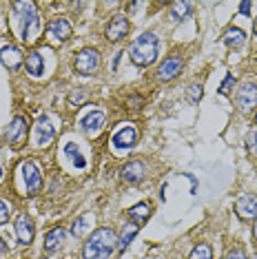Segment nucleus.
Here are the masks:
<instances>
[{
    "label": "nucleus",
    "instance_id": "1",
    "mask_svg": "<svg viewBox=\"0 0 257 259\" xmlns=\"http://www.w3.org/2000/svg\"><path fill=\"white\" fill-rule=\"evenodd\" d=\"M118 237L111 228H98L87 237L82 246V259H109L115 252Z\"/></svg>",
    "mask_w": 257,
    "mask_h": 259
},
{
    "label": "nucleus",
    "instance_id": "2",
    "mask_svg": "<svg viewBox=\"0 0 257 259\" xmlns=\"http://www.w3.org/2000/svg\"><path fill=\"white\" fill-rule=\"evenodd\" d=\"M157 51H160V40L153 31H147L142 36H138L128 47V56H131V62L136 67H149V64L155 62Z\"/></svg>",
    "mask_w": 257,
    "mask_h": 259
},
{
    "label": "nucleus",
    "instance_id": "3",
    "mask_svg": "<svg viewBox=\"0 0 257 259\" xmlns=\"http://www.w3.org/2000/svg\"><path fill=\"white\" fill-rule=\"evenodd\" d=\"M73 67H75V71L82 73V75L96 73L98 67H100V51L91 49V47L78 51V54H75V60H73Z\"/></svg>",
    "mask_w": 257,
    "mask_h": 259
},
{
    "label": "nucleus",
    "instance_id": "4",
    "mask_svg": "<svg viewBox=\"0 0 257 259\" xmlns=\"http://www.w3.org/2000/svg\"><path fill=\"white\" fill-rule=\"evenodd\" d=\"M20 175L27 184V193L29 195H38L40 188H42V173L33 162H22L20 164Z\"/></svg>",
    "mask_w": 257,
    "mask_h": 259
},
{
    "label": "nucleus",
    "instance_id": "5",
    "mask_svg": "<svg viewBox=\"0 0 257 259\" xmlns=\"http://www.w3.org/2000/svg\"><path fill=\"white\" fill-rule=\"evenodd\" d=\"M235 100H237V107L242 113H250V111L257 107V84H253V82L242 84L235 93Z\"/></svg>",
    "mask_w": 257,
    "mask_h": 259
},
{
    "label": "nucleus",
    "instance_id": "6",
    "mask_svg": "<svg viewBox=\"0 0 257 259\" xmlns=\"http://www.w3.org/2000/svg\"><path fill=\"white\" fill-rule=\"evenodd\" d=\"M71 33H73V29H71V25H69V20H64V18H58L54 22H49V27H47V38H49L51 45L67 42V40L71 38Z\"/></svg>",
    "mask_w": 257,
    "mask_h": 259
},
{
    "label": "nucleus",
    "instance_id": "7",
    "mask_svg": "<svg viewBox=\"0 0 257 259\" xmlns=\"http://www.w3.org/2000/svg\"><path fill=\"white\" fill-rule=\"evenodd\" d=\"M27 131H29L27 120L22 115H16L14 120L9 122L5 135H7V140H9L11 146H20V144H25V140H27Z\"/></svg>",
    "mask_w": 257,
    "mask_h": 259
},
{
    "label": "nucleus",
    "instance_id": "8",
    "mask_svg": "<svg viewBox=\"0 0 257 259\" xmlns=\"http://www.w3.org/2000/svg\"><path fill=\"white\" fill-rule=\"evenodd\" d=\"M33 228H36V226H33L31 215L20 213L18 217H16V237H18V244L20 246H29L33 241V235H36Z\"/></svg>",
    "mask_w": 257,
    "mask_h": 259
},
{
    "label": "nucleus",
    "instance_id": "9",
    "mask_svg": "<svg viewBox=\"0 0 257 259\" xmlns=\"http://www.w3.org/2000/svg\"><path fill=\"white\" fill-rule=\"evenodd\" d=\"M54 135H56V128H54V124H51L49 115H40L38 122H36V128H33L36 144L38 146H47L51 140H54Z\"/></svg>",
    "mask_w": 257,
    "mask_h": 259
},
{
    "label": "nucleus",
    "instance_id": "10",
    "mask_svg": "<svg viewBox=\"0 0 257 259\" xmlns=\"http://www.w3.org/2000/svg\"><path fill=\"white\" fill-rule=\"evenodd\" d=\"M184 67V58L182 56H168L164 62L160 64V69H157V78L160 80H173L175 75H180V71H182Z\"/></svg>",
    "mask_w": 257,
    "mask_h": 259
},
{
    "label": "nucleus",
    "instance_id": "11",
    "mask_svg": "<svg viewBox=\"0 0 257 259\" xmlns=\"http://www.w3.org/2000/svg\"><path fill=\"white\" fill-rule=\"evenodd\" d=\"M128 29H131V22H128L126 16H115L107 25V31L104 33H107V40H111V42H120L128 33Z\"/></svg>",
    "mask_w": 257,
    "mask_h": 259
},
{
    "label": "nucleus",
    "instance_id": "12",
    "mask_svg": "<svg viewBox=\"0 0 257 259\" xmlns=\"http://www.w3.org/2000/svg\"><path fill=\"white\" fill-rule=\"evenodd\" d=\"M0 62H3L7 69H11V71H16V69L22 67L25 58H22V51L18 49V47L5 45V47H0Z\"/></svg>",
    "mask_w": 257,
    "mask_h": 259
},
{
    "label": "nucleus",
    "instance_id": "13",
    "mask_svg": "<svg viewBox=\"0 0 257 259\" xmlns=\"http://www.w3.org/2000/svg\"><path fill=\"white\" fill-rule=\"evenodd\" d=\"M235 210L242 220H253L257 217V193H246L237 199Z\"/></svg>",
    "mask_w": 257,
    "mask_h": 259
},
{
    "label": "nucleus",
    "instance_id": "14",
    "mask_svg": "<svg viewBox=\"0 0 257 259\" xmlns=\"http://www.w3.org/2000/svg\"><path fill=\"white\" fill-rule=\"evenodd\" d=\"M104 122H107L104 111L93 109V111H89V113L82 117V120H80V128H82L84 133H98L104 126Z\"/></svg>",
    "mask_w": 257,
    "mask_h": 259
},
{
    "label": "nucleus",
    "instance_id": "15",
    "mask_svg": "<svg viewBox=\"0 0 257 259\" xmlns=\"http://www.w3.org/2000/svg\"><path fill=\"white\" fill-rule=\"evenodd\" d=\"M64 237H67L64 228H60V226L51 228V231L45 235V252H47V255H51V252L60 250L62 244H64Z\"/></svg>",
    "mask_w": 257,
    "mask_h": 259
},
{
    "label": "nucleus",
    "instance_id": "16",
    "mask_svg": "<svg viewBox=\"0 0 257 259\" xmlns=\"http://www.w3.org/2000/svg\"><path fill=\"white\" fill-rule=\"evenodd\" d=\"M25 71L31 75V78H40L45 73V60L40 56V51H29L25 56Z\"/></svg>",
    "mask_w": 257,
    "mask_h": 259
},
{
    "label": "nucleus",
    "instance_id": "17",
    "mask_svg": "<svg viewBox=\"0 0 257 259\" xmlns=\"http://www.w3.org/2000/svg\"><path fill=\"white\" fill-rule=\"evenodd\" d=\"M138 140V131L133 126H124L113 135V146L115 149H131Z\"/></svg>",
    "mask_w": 257,
    "mask_h": 259
},
{
    "label": "nucleus",
    "instance_id": "18",
    "mask_svg": "<svg viewBox=\"0 0 257 259\" xmlns=\"http://www.w3.org/2000/svg\"><path fill=\"white\" fill-rule=\"evenodd\" d=\"M20 36L25 42H36V38L40 36V16H36V18H31V20H27V22H22L20 25Z\"/></svg>",
    "mask_w": 257,
    "mask_h": 259
},
{
    "label": "nucleus",
    "instance_id": "19",
    "mask_svg": "<svg viewBox=\"0 0 257 259\" xmlns=\"http://www.w3.org/2000/svg\"><path fill=\"white\" fill-rule=\"evenodd\" d=\"M144 175V164L142 162H128L124 168H122V180L128 182V184H136V182L142 180Z\"/></svg>",
    "mask_w": 257,
    "mask_h": 259
},
{
    "label": "nucleus",
    "instance_id": "20",
    "mask_svg": "<svg viewBox=\"0 0 257 259\" xmlns=\"http://www.w3.org/2000/svg\"><path fill=\"white\" fill-rule=\"evenodd\" d=\"M222 42L233 47V49H237V47H242L244 42H246V33H244L239 27H229L226 33L222 36Z\"/></svg>",
    "mask_w": 257,
    "mask_h": 259
},
{
    "label": "nucleus",
    "instance_id": "21",
    "mask_svg": "<svg viewBox=\"0 0 257 259\" xmlns=\"http://www.w3.org/2000/svg\"><path fill=\"white\" fill-rule=\"evenodd\" d=\"M128 217H131V222L133 224H144L151 217V204H147V202H140V204H136L133 208H128Z\"/></svg>",
    "mask_w": 257,
    "mask_h": 259
},
{
    "label": "nucleus",
    "instance_id": "22",
    "mask_svg": "<svg viewBox=\"0 0 257 259\" xmlns=\"http://www.w3.org/2000/svg\"><path fill=\"white\" fill-rule=\"evenodd\" d=\"M138 231H140V226L138 224H126L124 228H122V233H120V237H118V250L120 252H124L126 248H128V244L133 241V237L138 235Z\"/></svg>",
    "mask_w": 257,
    "mask_h": 259
},
{
    "label": "nucleus",
    "instance_id": "23",
    "mask_svg": "<svg viewBox=\"0 0 257 259\" xmlns=\"http://www.w3.org/2000/svg\"><path fill=\"white\" fill-rule=\"evenodd\" d=\"M64 153L71 157V162L75 164V168H84L87 166V160L82 157V153H80L78 146H75V142H67V144H64Z\"/></svg>",
    "mask_w": 257,
    "mask_h": 259
},
{
    "label": "nucleus",
    "instance_id": "24",
    "mask_svg": "<svg viewBox=\"0 0 257 259\" xmlns=\"http://www.w3.org/2000/svg\"><path fill=\"white\" fill-rule=\"evenodd\" d=\"M191 11H193V5H191V3H173V5H171V16H173L175 22L189 18Z\"/></svg>",
    "mask_w": 257,
    "mask_h": 259
},
{
    "label": "nucleus",
    "instance_id": "25",
    "mask_svg": "<svg viewBox=\"0 0 257 259\" xmlns=\"http://www.w3.org/2000/svg\"><path fill=\"white\" fill-rule=\"evenodd\" d=\"M189 259H213V250L208 244H197L195 248L191 250Z\"/></svg>",
    "mask_w": 257,
    "mask_h": 259
},
{
    "label": "nucleus",
    "instance_id": "26",
    "mask_svg": "<svg viewBox=\"0 0 257 259\" xmlns=\"http://www.w3.org/2000/svg\"><path fill=\"white\" fill-rule=\"evenodd\" d=\"M202 96H204L202 84H191V87H189V102L197 104V102H200V100H202Z\"/></svg>",
    "mask_w": 257,
    "mask_h": 259
},
{
    "label": "nucleus",
    "instance_id": "27",
    "mask_svg": "<svg viewBox=\"0 0 257 259\" xmlns=\"http://www.w3.org/2000/svg\"><path fill=\"white\" fill-rule=\"evenodd\" d=\"M246 149H248V153H257V131H250L248 135H246Z\"/></svg>",
    "mask_w": 257,
    "mask_h": 259
},
{
    "label": "nucleus",
    "instance_id": "28",
    "mask_svg": "<svg viewBox=\"0 0 257 259\" xmlns=\"http://www.w3.org/2000/svg\"><path fill=\"white\" fill-rule=\"evenodd\" d=\"M9 204L5 199H0V224H7L9 222Z\"/></svg>",
    "mask_w": 257,
    "mask_h": 259
},
{
    "label": "nucleus",
    "instance_id": "29",
    "mask_svg": "<svg viewBox=\"0 0 257 259\" xmlns=\"http://www.w3.org/2000/svg\"><path fill=\"white\" fill-rule=\"evenodd\" d=\"M226 259H248V257H246V252H244V248L235 246V248H231L226 252Z\"/></svg>",
    "mask_w": 257,
    "mask_h": 259
},
{
    "label": "nucleus",
    "instance_id": "30",
    "mask_svg": "<svg viewBox=\"0 0 257 259\" xmlns=\"http://www.w3.org/2000/svg\"><path fill=\"white\" fill-rule=\"evenodd\" d=\"M233 84H235V78H233V75H226L224 84H222V87H220V93H222V96H226V93H231V89H233Z\"/></svg>",
    "mask_w": 257,
    "mask_h": 259
},
{
    "label": "nucleus",
    "instance_id": "31",
    "mask_svg": "<svg viewBox=\"0 0 257 259\" xmlns=\"http://www.w3.org/2000/svg\"><path fill=\"white\" fill-rule=\"evenodd\" d=\"M84 222H87V217H78V220L73 222V228H71V233H73V235H80V233H82V228H84Z\"/></svg>",
    "mask_w": 257,
    "mask_h": 259
},
{
    "label": "nucleus",
    "instance_id": "32",
    "mask_svg": "<svg viewBox=\"0 0 257 259\" xmlns=\"http://www.w3.org/2000/svg\"><path fill=\"white\" fill-rule=\"evenodd\" d=\"M239 11H242L244 16H248L250 14V3H242V5H239Z\"/></svg>",
    "mask_w": 257,
    "mask_h": 259
},
{
    "label": "nucleus",
    "instance_id": "33",
    "mask_svg": "<svg viewBox=\"0 0 257 259\" xmlns=\"http://www.w3.org/2000/svg\"><path fill=\"white\" fill-rule=\"evenodd\" d=\"M253 233H255V239H257V222H255V228H253Z\"/></svg>",
    "mask_w": 257,
    "mask_h": 259
},
{
    "label": "nucleus",
    "instance_id": "34",
    "mask_svg": "<svg viewBox=\"0 0 257 259\" xmlns=\"http://www.w3.org/2000/svg\"><path fill=\"white\" fill-rule=\"evenodd\" d=\"M253 29H255V36H257V18H255V25H253Z\"/></svg>",
    "mask_w": 257,
    "mask_h": 259
},
{
    "label": "nucleus",
    "instance_id": "35",
    "mask_svg": "<svg viewBox=\"0 0 257 259\" xmlns=\"http://www.w3.org/2000/svg\"><path fill=\"white\" fill-rule=\"evenodd\" d=\"M0 180H3V168H0Z\"/></svg>",
    "mask_w": 257,
    "mask_h": 259
},
{
    "label": "nucleus",
    "instance_id": "36",
    "mask_svg": "<svg viewBox=\"0 0 257 259\" xmlns=\"http://www.w3.org/2000/svg\"><path fill=\"white\" fill-rule=\"evenodd\" d=\"M255 122H257V115H255Z\"/></svg>",
    "mask_w": 257,
    "mask_h": 259
}]
</instances>
